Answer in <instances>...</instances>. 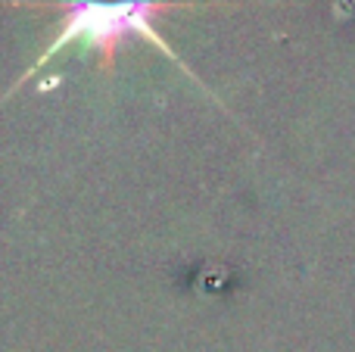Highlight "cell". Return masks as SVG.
<instances>
[{"instance_id":"1","label":"cell","mask_w":355,"mask_h":352,"mask_svg":"<svg viewBox=\"0 0 355 352\" xmlns=\"http://www.w3.org/2000/svg\"><path fill=\"white\" fill-rule=\"evenodd\" d=\"M50 6H56L62 12L56 37L37 56L35 66L19 78V85L28 81L31 75H37V69H44L69 44H78L81 50L97 53V66L103 72L112 69L119 50L125 44L137 41V37L150 41L153 47H159V53L175 60V50L156 31V19L172 10H181L187 3H166V0H56Z\"/></svg>"}]
</instances>
